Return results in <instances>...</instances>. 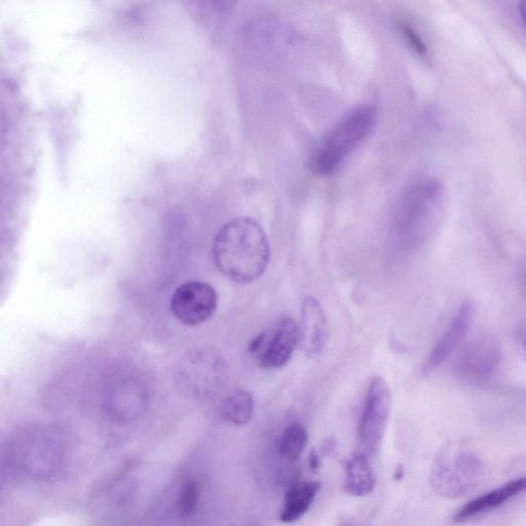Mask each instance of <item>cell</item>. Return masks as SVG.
<instances>
[{"instance_id":"13","label":"cell","mask_w":526,"mask_h":526,"mask_svg":"<svg viewBox=\"0 0 526 526\" xmlns=\"http://www.w3.org/2000/svg\"><path fill=\"white\" fill-rule=\"evenodd\" d=\"M345 492L356 498L369 496L375 488V475L365 453H356L346 468Z\"/></svg>"},{"instance_id":"17","label":"cell","mask_w":526,"mask_h":526,"mask_svg":"<svg viewBox=\"0 0 526 526\" xmlns=\"http://www.w3.org/2000/svg\"><path fill=\"white\" fill-rule=\"evenodd\" d=\"M399 29L404 37L405 42L408 44L409 48L415 52L419 56H426L427 54V47L423 40L421 39L420 35L413 30L412 27L409 26V24L405 22H399Z\"/></svg>"},{"instance_id":"21","label":"cell","mask_w":526,"mask_h":526,"mask_svg":"<svg viewBox=\"0 0 526 526\" xmlns=\"http://www.w3.org/2000/svg\"><path fill=\"white\" fill-rule=\"evenodd\" d=\"M336 444L333 439H328L321 447L320 454L322 456H327L333 453Z\"/></svg>"},{"instance_id":"15","label":"cell","mask_w":526,"mask_h":526,"mask_svg":"<svg viewBox=\"0 0 526 526\" xmlns=\"http://www.w3.org/2000/svg\"><path fill=\"white\" fill-rule=\"evenodd\" d=\"M308 440V431L303 425L296 423L288 426L279 441L280 455L288 462L298 461L305 452Z\"/></svg>"},{"instance_id":"23","label":"cell","mask_w":526,"mask_h":526,"mask_svg":"<svg viewBox=\"0 0 526 526\" xmlns=\"http://www.w3.org/2000/svg\"><path fill=\"white\" fill-rule=\"evenodd\" d=\"M403 476H404V471H403V468L400 467V468H398V469L396 470V473H395L394 477H395L396 480H399V479H401Z\"/></svg>"},{"instance_id":"7","label":"cell","mask_w":526,"mask_h":526,"mask_svg":"<svg viewBox=\"0 0 526 526\" xmlns=\"http://www.w3.org/2000/svg\"><path fill=\"white\" fill-rule=\"evenodd\" d=\"M217 306L216 290L210 284L201 281L185 282L177 287L170 302L172 314L186 326L205 323L214 315Z\"/></svg>"},{"instance_id":"5","label":"cell","mask_w":526,"mask_h":526,"mask_svg":"<svg viewBox=\"0 0 526 526\" xmlns=\"http://www.w3.org/2000/svg\"><path fill=\"white\" fill-rule=\"evenodd\" d=\"M391 391L381 377L372 379L359 424V440L368 453L377 452L389 422Z\"/></svg>"},{"instance_id":"22","label":"cell","mask_w":526,"mask_h":526,"mask_svg":"<svg viewBox=\"0 0 526 526\" xmlns=\"http://www.w3.org/2000/svg\"><path fill=\"white\" fill-rule=\"evenodd\" d=\"M519 11L524 23L526 24V0H519Z\"/></svg>"},{"instance_id":"12","label":"cell","mask_w":526,"mask_h":526,"mask_svg":"<svg viewBox=\"0 0 526 526\" xmlns=\"http://www.w3.org/2000/svg\"><path fill=\"white\" fill-rule=\"evenodd\" d=\"M321 485L319 481L294 483L285 495L280 520L293 523L304 517L314 504Z\"/></svg>"},{"instance_id":"6","label":"cell","mask_w":526,"mask_h":526,"mask_svg":"<svg viewBox=\"0 0 526 526\" xmlns=\"http://www.w3.org/2000/svg\"><path fill=\"white\" fill-rule=\"evenodd\" d=\"M501 359L502 351L496 337L483 333L474 337L459 354L455 372L463 381L481 384L492 378Z\"/></svg>"},{"instance_id":"9","label":"cell","mask_w":526,"mask_h":526,"mask_svg":"<svg viewBox=\"0 0 526 526\" xmlns=\"http://www.w3.org/2000/svg\"><path fill=\"white\" fill-rule=\"evenodd\" d=\"M300 344L310 358L320 355L325 349L329 326L326 315L318 300L308 297L302 307V326H300Z\"/></svg>"},{"instance_id":"20","label":"cell","mask_w":526,"mask_h":526,"mask_svg":"<svg viewBox=\"0 0 526 526\" xmlns=\"http://www.w3.org/2000/svg\"><path fill=\"white\" fill-rule=\"evenodd\" d=\"M213 4L223 12H229L236 6L237 0H212Z\"/></svg>"},{"instance_id":"16","label":"cell","mask_w":526,"mask_h":526,"mask_svg":"<svg viewBox=\"0 0 526 526\" xmlns=\"http://www.w3.org/2000/svg\"><path fill=\"white\" fill-rule=\"evenodd\" d=\"M200 497V483L195 479L185 481L176 504L178 515L184 519L193 516L198 509Z\"/></svg>"},{"instance_id":"8","label":"cell","mask_w":526,"mask_h":526,"mask_svg":"<svg viewBox=\"0 0 526 526\" xmlns=\"http://www.w3.org/2000/svg\"><path fill=\"white\" fill-rule=\"evenodd\" d=\"M472 319L473 306L470 302H465L431 351L423 367L424 374L435 371L459 349L469 332Z\"/></svg>"},{"instance_id":"14","label":"cell","mask_w":526,"mask_h":526,"mask_svg":"<svg viewBox=\"0 0 526 526\" xmlns=\"http://www.w3.org/2000/svg\"><path fill=\"white\" fill-rule=\"evenodd\" d=\"M253 411V396L246 390L235 391L222 405L224 419L237 426L247 425L252 420Z\"/></svg>"},{"instance_id":"11","label":"cell","mask_w":526,"mask_h":526,"mask_svg":"<svg viewBox=\"0 0 526 526\" xmlns=\"http://www.w3.org/2000/svg\"><path fill=\"white\" fill-rule=\"evenodd\" d=\"M526 491V477H521L508 482L492 492L480 496L463 508L455 515L458 522L470 519L474 516L493 511L508 503L515 497Z\"/></svg>"},{"instance_id":"1","label":"cell","mask_w":526,"mask_h":526,"mask_svg":"<svg viewBox=\"0 0 526 526\" xmlns=\"http://www.w3.org/2000/svg\"><path fill=\"white\" fill-rule=\"evenodd\" d=\"M212 251L218 270L239 284L259 279L265 274L271 258L266 232L249 217L225 223L215 236Z\"/></svg>"},{"instance_id":"2","label":"cell","mask_w":526,"mask_h":526,"mask_svg":"<svg viewBox=\"0 0 526 526\" xmlns=\"http://www.w3.org/2000/svg\"><path fill=\"white\" fill-rule=\"evenodd\" d=\"M377 121V109L373 106L352 110L314 146L308 160L310 170L318 176H328L340 169L371 134Z\"/></svg>"},{"instance_id":"4","label":"cell","mask_w":526,"mask_h":526,"mask_svg":"<svg viewBox=\"0 0 526 526\" xmlns=\"http://www.w3.org/2000/svg\"><path fill=\"white\" fill-rule=\"evenodd\" d=\"M443 184L435 178L422 180L411 187L400 202L397 228L405 236H418L439 211Z\"/></svg>"},{"instance_id":"10","label":"cell","mask_w":526,"mask_h":526,"mask_svg":"<svg viewBox=\"0 0 526 526\" xmlns=\"http://www.w3.org/2000/svg\"><path fill=\"white\" fill-rule=\"evenodd\" d=\"M300 343V330L295 321L283 317L277 324L273 340L260 359L263 369H278L286 365Z\"/></svg>"},{"instance_id":"3","label":"cell","mask_w":526,"mask_h":526,"mask_svg":"<svg viewBox=\"0 0 526 526\" xmlns=\"http://www.w3.org/2000/svg\"><path fill=\"white\" fill-rule=\"evenodd\" d=\"M482 463L468 450L443 449L435 459L431 483L434 491L447 499L467 495L477 486Z\"/></svg>"},{"instance_id":"18","label":"cell","mask_w":526,"mask_h":526,"mask_svg":"<svg viewBox=\"0 0 526 526\" xmlns=\"http://www.w3.org/2000/svg\"><path fill=\"white\" fill-rule=\"evenodd\" d=\"M266 341V333H260L253 338L248 346V352L251 354L257 353Z\"/></svg>"},{"instance_id":"19","label":"cell","mask_w":526,"mask_h":526,"mask_svg":"<svg viewBox=\"0 0 526 526\" xmlns=\"http://www.w3.org/2000/svg\"><path fill=\"white\" fill-rule=\"evenodd\" d=\"M321 457L322 455L320 454V452H318V450L316 449L312 450L310 457H309V465H310L311 470L314 473H317L322 466Z\"/></svg>"}]
</instances>
